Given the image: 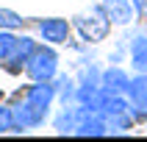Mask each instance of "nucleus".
<instances>
[{"label":"nucleus","mask_w":147,"mask_h":142,"mask_svg":"<svg viewBox=\"0 0 147 142\" xmlns=\"http://www.w3.org/2000/svg\"><path fill=\"white\" fill-rule=\"evenodd\" d=\"M75 28L83 36V42H103L111 31V20L106 17V8L94 6V14H78L75 17Z\"/></svg>","instance_id":"obj_2"},{"label":"nucleus","mask_w":147,"mask_h":142,"mask_svg":"<svg viewBox=\"0 0 147 142\" xmlns=\"http://www.w3.org/2000/svg\"><path fill=\"white\" fill-rule=\"evenodd\" d=\"M47 111H50V109H45V106H39V103H33V100L22 98L14 106V120H17V125H20V131H28V128H39V125H45Z\"/></svg>","instance_id":"obj_3"},{"label":"nucleus","mask_w":147,"mask_h":142,"mask_svg":"<svg viewBox=\"0 0 147 142\" xmlns=\"http://www.w3.org/2000/svg\"><path fill=\"white\" fill-rule=\"evenodd\" d=\"M106 17L114 25H128L133 20V3L131 0H103Z\"/></svg>","instance_id":"obj_7"},{"label":"nucleus","mask_w":147,"mask_h":142,"mask_svg":"<svg viewBox=\"0 0 147 142\" xmlns=\"http://www.w3.org/2000/svg\"><path fill=\"white\" fill-rule=\"evenodd\" d=\"M39 33L47 45H64V42H69V22L61 17L39 20Z\"/></svg>","instance_id":"obj_4"},{"label":"nucleus","mask_w":147,"mask_h":142,"mask_svg":"<svg viewBox=\"0 0 147 142\" xmlns=\"http://www.w3.org/2000/svg\"><path fill=\"white\" fill-rule=\"evenodd\" d=\"M8 131L22 134L17 120H14V106H0V134H8Z\"/></svg>","instance_id":"obj_12"},{"label":"nucleus","mask_w":147,"mask_h":142,"mask_svg":"<svg viewBox=\"0 0 147 142\" xmlns=\"http://www.w3.org/2000/svg\"><path fill=\"white\" fill-rule=\"evenodd\" d=\"M22 17L11 11V8H0V31H17V28H22Z\"/></svg>","instance_id":"obj_13"},{"label":"nucleus","mask_w":147,"mask_h":142,"mask_svg":"<svg viewBox=\"0 0 147 142\" xmlns=\"http://www.w3.org/2000/svg\"><path fill=\"white\" fill-rule=\"evenodd\" d=\"M128 53H131L133 70H136V73H147V36L144 33H136V36L131 39Z\"/></svg>","instance_id":"obj_8"},{"label":"nucleus","mask_w":147,"mask_h":142,"mask_svg":"<svg viewBox=\"0 0 147 142\" xmlns=\"http://www.w3.org/2000/svg\"><path fill=\"white\" fill-rule=\"evenodd\" d=\"M14 48H17V36L11 31H0V61H6L14 56Z\"/></svg>","instance_id":"obj_14"},{"label":"nucleus","mask_w":147,"mask_h":142,"mask_svg":"<svg viewBox=\"0 0 147 142\" xmlns=\"http://www.w3.org/2000/svg\"><path fill=\"white\" fill-rule=\"evenodd\" d=\"M125 95H128V100H131V109H136V111H144L147 109V73H139L133 75L131 84H128V89H125Z\"/></svg>","instance_id":"obj_6"},{"label":"nucleus","mask_w":147,"mask_h":142,"mask_svg":"<svg viewBox=\"0 0 147 142\" xmlns=\"http://www.w3.org/2000/svg\"><path fill=\"white\" fill-rule=\"evenodd\" d=\"M33 50H36V42L31 36H17V48H14V56L8 58V67H22Z\"/></svg>","instance_id":"obj_9"},{"label":"nucleus","mask_w":147,"mask_h":142,"mask_svg":"<svg viewBox=\"0 0 147 142\" xmlns=\"http://www.w3.org/2000/svg\"><path fill=\"white\" fill-rule=\"evenodd\" d=\"M78 120H81V114H78V106H75V109H64V111L56 117L53 125H56V131H61V134H72Z\"/></svg>","instance_id":"obj_10"},{"label":"nucleus","mask_w":147,"mask_h":142,"mask_svg":"<svg viewBox=\"0 0 147 142\" xmlns=\"http://www.w3.org/2000/svg\"><path fill=\"white\" fill-rule=\"evenodd\" d=\"M53 84H56V95L61 98L64 106H67V100H69V103L75 100V89H78V86H75V81L69 78V75H56Z\"/></svg>","instance_id":"obj_11"},{"label":"nucleus","mask_w":147,"mask_h":142,"mask_svg":"<svg viewBox=\"0 0 147 142\" xmlns=\"http://www.w3.org/2000/svg\"><path fill=\"white\" fill-rule=\"evenodd\" d=\"M25 73L31 81H53L58 75V56L53 48H45V45H36L28 61H25Z\"/></svg>","instance_id":"obj_1"},{"label":"nucleus","mask_w":147,"mask_h":142,"mask_svg":"<svg viewBox=\"0 0 147 142\" xmlns=\"http://www.w3.org/2000/svg\"><path fill=\"white\" fill-rule=\"evenodd\" d=\"M128 84H131V75L125 73L122 67H108V70H103L100 73V86L108 92H114V95H125V89H128Z\"/></svg>","instance_id":"obj_5"}]
</instances>
